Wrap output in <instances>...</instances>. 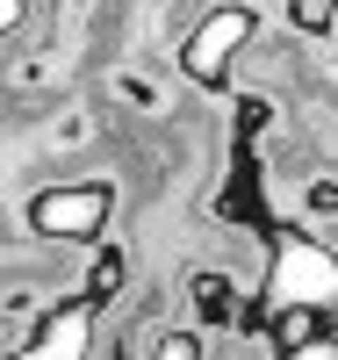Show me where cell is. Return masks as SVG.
<instances>
[{"label": "cell", "instance_id": "obj_4", "mask_svg": "<svg viewBox=\"0 0 338 360\" xmlns=\"http://www.w3.org/2000/svg\"><path fill=\"white\" fill-rule=\"evenodd\" d=\"M195 303H202L209 324H230V281H223V274H202V281H195Z\"/></svg>", "mask_w": 338, "mask_h": 360}, {"label": "cell", "instance_id": "obj_8", "mask_svg": "<svg viewBox=\"0 0 338 360\" xmlns=\"http://www.w3.org/2000/svg\"><path fill=\"white\" fill-rule=\"evenodd\" d=\"M15 22H22V0H0V37H8Z\"/></svg>", "mask_w": 338, "mask_h": 360}, {"label": "cell", "instance_id": "obj_7", "mask_svg": "<svg viewBox=\"0 0 338 360\" xmlns=\"http://www.w3.org/2000/svg\"><path fill=\"white\" fill-rule=\"evenodd\" d=\"M310 209H317V217H338V180H317V188H310Z\"/></svg>", "mask_w": 338, "mask_h": 360}, {"label": "cell", "instance_id": "obj_1", "mask_svg": "<svg viewBox=\"0 0 338 360\" xmlns=\"http://www.w3.org/2000/svg\"><path fill=\"white\" fill-rule=\"evenodd\" d=\"M115 217V188L108 180H65V188L29 195V231L58 238V245H94Z\"/></svg>", "mask_w": 338, "mask_h": 360}, {"label": "cell", "instance_id": "obj_3", "mask_svg": "<svg viewBox=\"0 0 338 360\" xmlns=\"http://www.w3.org/2000/svg\"><path fill=\"white\" fill-rule=\"evenodd\" d=\"M288 22L302 29V37H324V29L338 22V0H288Z\"/></svg>", "mask_w": 338, "mask_h": 360}, {"label": "cell", "instance_id": "obj_2", "mask_svg": "<svg viewBox=\"0 0 338 360\" xmlns=\"http://www.w3.org/2000/svg\"><path fill=\"white\" fill-rule=\"evenodd\" d=\"M252 29H259V15H252V8H238V0L209 8V15L195 22V37L180 44V72H188L195 86H223L230 65H238V51L252 44Z\"/></svg>", "mask_w": 338, "mask_h": 360}, {"label": "cell", "instance_id": "obj_6", "mask_svg": "<svg viewBox=\"0 0 338 360\" xmlns=\"http://www.w3.org/2000/svg\"><path fill=\"white\" fill-rule=\"evenodd\" d=\"M281 360H338V332H317V339H302V346H288Z\"/></svg>", "mask_w": 338, "mask_h": 360}, {"label": "cell", "instance_id": "obj_5", "mask_svg": "<svg viewBox=\"0 0 338 360\" xmlns=\"http://www.w3.org/2000/svg\"><path fill=\"white\" fill-rule=\"evenodd\" d=\"M151 360H202V339L195 332H166L159 346H151Z\"/></svg>", "mask_w": 338, "mask_h": 360}]
</instances>
